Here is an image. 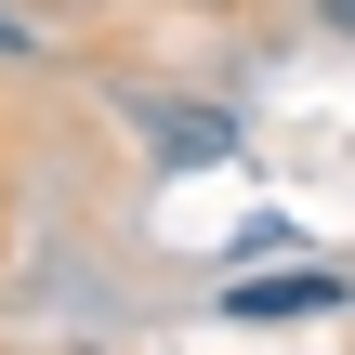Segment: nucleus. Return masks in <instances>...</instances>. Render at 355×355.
<instances>
[{
  "instance_id": "obj_2",
  "label": "nucleus",
  "mask_w": 355,
  "mask_h": 355,
  "mask_svg": "<svg viewBox=\"0 0 355 355\" xmlns=\"http://www.w3.org/2000/svg\"><path fill=\"white\" fill-rule=\"evenodd\" d=\"M119 119L145 132V158L158 171H224L250 132H237V105H211V92H119Z\"/></svg>"
},
{
  "instance_id": "obj_1",
  "label": "nucleus",
  "mask_w": 355,
  "mask_h": 355,
  "mask_svg": "<svg viewBox=\"0 0 355 355\" xmlns=\"http://www.w3.org/2000/svg\"><path fill=\"white\" fill-rule=\"evenodd\" d=\"M343 303H355V277L316 263V250H290V263H237V277L211 290L224 329H316V316H343Z\"/></svg>"
},
{
  "instance_id": "obj_3",
  "label": "nucleus",
  "mask_w": 355,
  "mask_h": 355,
  "mask_svg": "<svg viewBox=\"0 0 355 355\" xmlns=\"http://www.w3.org/2000/svg\"><path fill=\"white\" fill-rule=\"evenodd\" d=\"M316 13H329V26H343V40H355V0H316Z\"/></svg>"
}]
</instances>
